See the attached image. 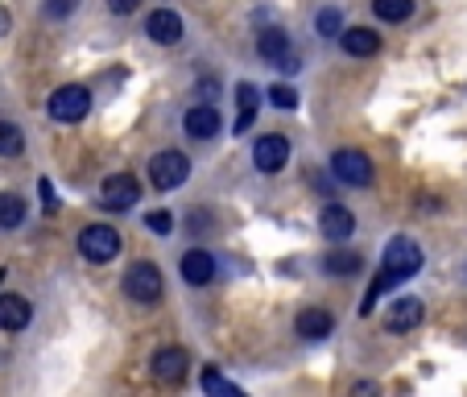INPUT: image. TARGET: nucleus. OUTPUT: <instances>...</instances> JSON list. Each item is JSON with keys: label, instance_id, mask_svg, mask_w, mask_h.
Segmentation results:
<instances>
[{"label": "nucleus", "instance_id": "nucleus-20", "mask_svg": "<svg viewBox=\"0 0 467 397\" xmlns=\"http://www.w3.org/2000/svg\"><path fill=\"white\" fill-rule=\"evenodd\" d=\"M240 96V116H236V132H248V124L256 120V88L253 83H240L236 88Z\"/></svg>", "mask_w": 467, "mask_h": 397}, {"label": "nucleus", "instance_id": "nucleus-9", "mask_svg": "<svg viewBox=\"0 0 467 397\" xmlns=\"http://www.w3.org/2000/svg\"><path fill=\"white\" fill-rule=\"evenodd\" d=\"M253 162L261 174H277V170H285V162H290V141L277 137V132H269V137H261V141L253 145Z\"/></svg>", "mask_w": 467, "mask_h": 397}, {"label": "nucleus", "instance_id": "nucleus-28", "mask_svg": "<svg viewBox=\"0 0 467 397\" xmlns=\"http://www.w3.org/2000/svg\"><path fill=\"white\" fill-rule=\"evenodd\" d=\"M137 5H141V0H108V9L120 13V17H124V13H137Z\"/></svg>", "mask_w": 467, "mask_h": 397}, {"label": "nucleus", "instance_id": "nucleus-4", "mask_svg": "<svg viewBox=\"0 0 467 397\" xmlns=\"http://www.w3.org/2000/svg\"><path fill=\"white\" fill-rule=\"evenodd\" d=\"M79 253L88 256V261H112L116 253H120V232L108 228V224H91V228L79 232Z\"/></svg>", "mask_w": 467, "mask_h": 397}, {"label": "nucleus", "instance_id": "nucleus-30", "mask_svg": "<svg viewBox=\"0 0 467 397\" xmlns=\"http://www.w3.org/2000/svg\"><path fill=\"white\" fill-rule=\"evenodd\" d=\"M42 194H46V212H54V207H58V199H54V186L42 183Z\"/></svg>", "mask_w": 467, "mask_h": 397}, {"label": "nucleus", "instance_id": "nucleus-16", "mask_svg": "<svg viewBox=\"0 0 467 397\" xmlns=\"http://www.w3.org/2000/svg\"><path fill=\"white\" fill-rule=\"evenodd\" d=\"M294 327H298V336H306V340H323L336 331V319L327 315L323 307H306L298 319H294Z\"/></svg>", "mask_w": 467, "mask_h": 397}, {"label": "nucleus", "instance_id": "nucleus-19", "mask_svg": "<svg viewBox=\"0 0 467 397\" xmlns=\"http://www.w3.org/2000/svg\"><path fill=\"white\" fill-rule=\"evenodd\" d=\"M21 220H26V199H17V194H0V228H21Z\"/></svg>", "mask_w": 467, "mask_h": 397}, {"label": "nucleus", "instance_id": "nucleus-7", "mask_svg": "<svg viewBox=\"0 0 467 397\" xmlns=\"http://www.w3.org/2000/svg\"><path fill=\"white\" fill-rule=\"evenodd\" d=\"M137 199H141V183L132 174H112L99 186V204H104L108 212H129Z\"/></svg>", "mask_w": 467, "mask_h": 397}, {"label": "nucleus", "instance_id": "nucleus-8", "mask_svg": "<svg viewBox=\"0 0 467 397\" xmlns=\"http://www.w3.org/2000/svg\"><path fill=\"white\" fill-rule=\"evenodd\" d=\"M331 174L348 186H368L372 183V162H368V153H360V150H339L336 158H331Z\"/></svg>", "mask_w": 467, "mask_h": 397}, {"label": "nucleus", "instance_id": "nucleus-21", "mask_svg": "<svg viewBox=\"0 0 467 397\" xmlns=\"http://www.w3.org/2000/svg\"><path fill=\"white\" fill-rule=\"evenodd\" d=\"M26 150V137H21L17 124L0 120V158H17V153Z\"/></svg>", "mask_w": 467, "mask_h": 397}, {"label": "nucleus", "instance_id": "nucleus-25", "mask_svg": "<svg viewBox=\"0 0 467 397\" xmlns=\"http://www.w3.org/2000/svg\"><path fill=\"white\" fill-rule=\"evenodd\" d=\"M315 26H318V34H323V37H336L339 29H344V17H339V9H323Z\"/></svg>", "mask_w": 467, "mask_h": 397}, {"label": "nucleus", "instance_id": "nucleus-3", "mask_svg": "<svg viewBox=\"0 0 467 397\" xmlns=\"http://www.w3.org/2000/svg\"><path fill=\"white\" fill-rule=\"evenodd\" d=\"M50 116L54 120H62V124H75V120H83L88 116V108H91V91L88 88H79V83H67V88H58L50 96Z\"/></svg>", "mask_w": 467, "mask_h": 397}, {"label": "nucleus", "instance_id": "nucleus-10", "mask_svg": "<svg viewBox=\"0 0 467 397\" xmlns=\"http://www.w3.org/2000/svg\"><path fill=\"white\" fill-rule=\"evenodd\" d=\"M422 315H426L422 298H397L393 307H389L385 327H389V331H393V336H406V331H414V327L422 323Z\"/></svg>", "mask_w": 467, "mask_h": 397}, {"label": "nucleus", "instance_id": "nucleus-14", "mask_svg": "<svg viewBox=\"0 0 467 397\" xmlns=\"http://www.w3.org/2000/svg\"><path fill=\"white\" fill-rule=\"evenodd\" d=\"M145 34L161 46H174V42H182V17L170 9H158V13H150V21H145Z\"/></svg>", "mask_w": 467, "mask_h": 397}, {"label": "nucleus", "instance_id": "nucleus-13", "mask_svg": "<svg viewBox=\"0 0 467 397\" xmlns=\"http://www.w3.org/2000/svg\"><path fill=\"white\" fill-rule=\"evenodd\" d=\"M318 232H323L327 240H348L356 232L352 212H348V207H339V204H327L323 215H318Z\"/></svg>", "mask_w": 467, "mask_h": 397}, {"label": "nucleus", "instance_id": "nucleus-26", "mask_svg": "<svg viewBox=\"0 0 467 397\" xmlns=\"http://www.w3.org/2000/svg\"><path fill=\"white\" fill-rule=\"evenodd\" d=\"M269 104H274V108H285V112H290V108H298V91L285 88V83H277V88H269Z\"/></svg>", "mask_w": 467, "mask_h": 397}, {"label": "nucleus", "instance_id": "nucleus-1", "mask_svg": "<svg viewBox=\"0 0 467 397\" xmlns=\"http://www.w3.org/2000/svg\"><path fill=\"white\" fill-rule=\"evenodd\" d=\"M418 269H422V248H418L410 236L389 240V245H385V256H380V274L372 277L368 298L360 302V315H372V307H377L380 294L393 290V286H401L406 277H414Z\"/></svg>", "mask_w": 467, "mask_h": 397}, {"label": "nucleus", "instance_id": "nucleus-12", "mask_svg": "<svg viewBox=\"0 0 467 397\" xmlns=\"http://www.w3.org/2000/svg\"><path fill=\"white\" fill-rule=\"evenodd\" d=\"M186 364H191V356H186L182 348H161V352L153 356V377H158L161 385H178V381L186 377Z\"/></svg>", "mask_w": 467, "mask_h": 397}, {"label": "nucleus", "instance_id": "nucleus-18", "mask_svg": "<svg viewBox=\"0 0 467 397\" xmlns=\"http://www.w3.org/2000/svg\"><path fill=\"white\" fill-rule=\"evenodd\" d=\"M29 302L26 298H17V294H5L0 298V331H21V327L29 323Z\"/></svg>", "mask_w": 467, "mask_h": 397}, {"label": "nucleus", "instance_id": "nucleus-15", "mask_svg": "<svg viewBox=\"0 0 467 397\" xmlns=\"http://www.w3.org/2000/svg\"><path fill=\"white\" fill-rule=\"evenodd\" d=\"M182 277L191 286H207L215 277V256L203 253V248H191V253L182 256Z\"/></svg>", "mask_w": 467, "mask_h": 397}, {"label": "nucleus", "instance_id": "nucleus-5", "mask_svg": "<svg viewBox=\"0 0 467 397\" xmlns=\"http://www.w3.org/2000/svg\"><path fill=\"white\" fill-rule=\"evenodd\" d=\"M256 50H261V58L269 62V67H277V71H285V75L302 71V62L294 58L290 37H285L282 29H261V37H256Z\"/></svg>", "mask_w": 467, "mask_h": 397}, {"label": "nucleus", "instance_id": "nucleus-29", "mask_svg": "<svg viewBox=\"0 0 467 397\" xmlns=\"http://www.w3.org/2000/svg\"><path fill=\"white\" fill-rule=\"evenodd\" d=\"M75 9V0H50V13L54 17H62V13H71Z\"/></svg>", "mask_w": 467, "mask_h": 397}, {"label": "nucleus", "instance_id": "nucleus-23", "mask_svg": "<svg viewBox=\"0 0 467 397\" xmlns=\"http://www.w3.org/2000/svg\"><path fill=\"white\" fill-rule=\"evenodd\" d=\"M203 393H215V397H240V385L223 381L215 369H203Z\"/></svg>", "mask_w": 467, "mask_h": 397}, {"label": "nucleus", "instance_id": "nucleus-11", "mask_svg": "<svg viewBox=\"0 0 467 397\" xmlns=\"http://www.w3.org/2000/svg\"><path fill=\"white\" fill-rule=\"evenodd\" d=\"M186 132H191L194 141H212V137H220V112H215L212 104H194L191 112L182 116Z\"/></svg>", "mask_w": 467, "mask_h": 397}, {"label": "nucleus", "instance_id": "nucleus-31", "mask_svg": "<svg viewBox=\"0 0 467 397\" xmlns=\"http://www.w3.org/2000/svg\"><path fill=\"white\" fill-rule=\"evenodd\" d=\"M5 29H9V13L0 9V34H5Z\"/></svg>", "mask_w": 467, "mask_h": 397}, {"label": "nucleus", "instance_id": "nucleus-17", "mask_svg": "<svg viewBox=\"0 0 467 397\" xmlns=\"http://www.w3.org/2000/svg\"><path fill=\"white\" fill-rule=\"evenodd\" d=\"M339 42H344V50L352 54V58H368V54H377V50H380V37L372 34V29H364V26L339 29Z\"/></svg>", "mask_w": 467, "mask_h": 397}, {"label": "nucleus", "instance_id": "nucleus-24", "mask_svg": "<svg viewBox=\"0 0 467 397\" xmlns=\"http://www.w3.org/2000/svg\"><path fill=\"white\" fill-rule=\"evenodd\" d=\"M323 269L327 274H356V269H360V256L356 253H331L323 261Z\"/></svg>", "mask_w": 467, "mask_h": 397}, {"label": "nucleus", "instance_id": "nucleus-2", "mask_svg": "<svg viewBox=\"0 0 467 397\" xmlns=\"http://www.w3.org/2000/svg\"><path fill=\"white\" fill-rule=\"evenodd\" d=\"M124 294H129L132 302H141V307L158 302L161 298V274H158V265H150V261L129 265V274H124Z\"/></svg>", "mask_w": 467, "mask_h": 397}, {"label": "nucleus", "instance_id": "nucleus-27", "mask_svg": "<svg viewBox=\"0 0 467 397\" xmlns=\"http://www.w3.org/2000/svg\"><path fill=\"white\" fill-rule=\"evenodd\" d=\"M145 228L158 232V236H170V232H174V215L170 212H150L145 215Z\"/></svg>", "mask_w": 467, "mask_h": 397}, {"label": "nucleus", "instance_id": "nucleus-6", "mask_svg": "<svg viewBox=\"0 0 467 397\" xmlns=\"http://www.w3.org/2000/svg\"><path fill=\"white\" fill-rule=\"evenodd\" d=\"M186 174H191V162H186V153H178V150H161L158 158L150 162V178H153L158 191H174V186H182Z\"/></svg>", "mask_w": 467, "mask_h": 397}, {"label": "nucleus", "instance_id": "nucleus-22", "mask_svg": "<svg viewBox=\"0 0 467 397\" xmlns=\"http://www.w3.org/2000/svg\"><path fill=\"white\" fill-rule=\"evenodd\" d=\"M372 9L380 21H406L414 13V0H372Z\"/></svg>", "mask_w": 467, "mask_h": 397}]
</instances>
